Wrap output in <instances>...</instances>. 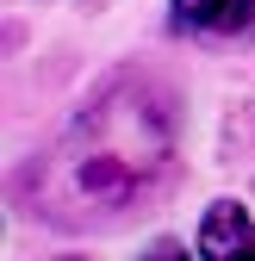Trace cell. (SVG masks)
I'll use <instances>...</instances> for the list:
<instances>
[{
  "mask_svg": "<svg viewBox=\"0 0 255 261\" xmlns=\"http://www.w3.org/2000/svg\"><path fill=\"white\" fill-rule=\"evenodd\" d=\"M174 174V118L137 75L106 81L31 168V199L50 224L118 218Z\"/></svg>",
  "mask_w": 255,
  "mask_h": 261,
  "instance_id": "obj_1",
  "label": "cell"
},
{
  "mask_svg": "<svg viewBox=\"0 0 255 261\" xmlns=\"http://www.w3.org/2000/svg\"><path fill=\"white\" fill-rule=\"evenodd\" d=\"M199 261H255V218L237 199H212L199 218V237H193Z\"/></svg>",
  "mask_w": 255,
  "mask_h": 261,
  "instance_id": "obj_2",
  "label": "cell"
},
{
  "mask_svg": "<svg viewBox=\"0 0 255 261\" xmlns=\"http://www.w3.org/2000/svg\"><path fill=\"white\" fill-rule=\"evenodd\" d=\"M168 25L181 38H243L255 31V0H168Z\"/></svg>",
  "mask_w": 255,
  "mask_h": 261,
  "instance_id": "obj_3",
  "label": "cell"
},
{
  "mask_svg": "<svg viewBox=\"0 0 255 261\" xmlns=\"http://www.w3.org/2000/svg\"><path fill=\"white\" fill-rule=\"evenodd\" d=\"M137 261H193V255H187V243H174V237H156Z\"/></svg>",
  "mask_w": 255,
  "mask_h": 261,
  "instance_id": "obj_4",
  "label": "cell"
},
{
  "mask_svg": "<svg viewBox=\"0 0 255 261\" xmlns=\"http://www.w3.org/2000/svg\"><path fill=\"white\" fill-rule=\"evenodd\" d=\"M56 261H81V255H56Z\"/></svg>",
  "mask_w": 255,
  "mask_h": 261,
  "instance_id": "obj_5",
  "label": "cell"
}]
</instances>
